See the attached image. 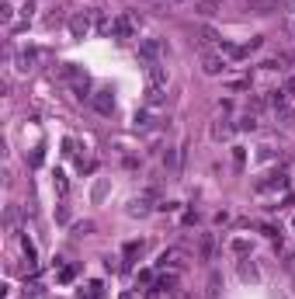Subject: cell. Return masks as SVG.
<instances>
[{"label": "cell", "instance_id": "5b68a950", "mask_svg": "<svg viewBox=\"0 0 295 299\" xmlns=\"http://www.w3.org/2000/svg\"><path fill=\"white\" fill-rule=\"evenodd\" d=\"M90 104H94L97 115H111V112H115V98H111V90H94V94H90Z\"/></svg>", "mask_w": 295, "mask_h": 299}, {"label": "cell", "instance_id": "7a4b0ae2", "mask_svg": "<svg viewBox=\"0 0 295 299\" xmlns=\"http://www.w3.org/2000/svg\"><path fill=\"white\" fill-rule=\"evenodd\" d=\"M160 56H167V46H163V42H160V38H146V42H143V46H139V60H143V63H160Z\"/></svg>", "mask_w": 295, "mask_h": 299}, {"label": "cell", "instance_id": "3957f363", "mask_svg": "<svg viewBox=\"0 0 295 299\" xmlns=\"http://www.w3.org/2000/svg\"><path fill=\"white\" fill-rule=\"evenodd\" d=\"M146 87L149 90H163L167 87V66L163 63H149L146 66Z\"/></svg>", "mask_w": 295, "mask_h": 299}, {"label": "cell", "instance_id": "d4e9b609", "mask_svg": "<svg viewBox=\"0 0 295 299\" xmlns=\"http://www.w3.org/2000/svg\"><path fill=\"white\" fill-rule=\"evenodd\" d=\"M209 296H219V272H212V278H209Z\"/></svg>", "mask_w": 295, "mask_h": 299}, {"label": "cell", "instance_id": "4316f807", "mask_svg": "<svg viewBox=\"0 0 295 299\" xmlns=\"http://www.w3.org/2000/svg\"><path fill=\"white\" fill-rule=\"evenodd\" d=\"M73 275H76V268H63V272H59V282L66 286V282H73Z\"/></svg>", "mask_w": 295, "mask_h": 299}, {"label": "cell", "instance_id": "ac0fdd59", "mask_svg": "<svg viewBox=\"0 0 295 299\" xmlns=\"http://www.w3.org/2000/svg\"><path fill=\"white\" fill-rule=\"evenodd\" d=\"M146 104L149 108H160V104H163V90H149L146 87Z\"/></svg>", "mask_w": 295, "mask_h": 299}, {"label": "cell", "instance_id": "7402d4cb", "mask_svg": "<svg viewBox=\"0 0 295 299\" xmlns=\"http://www.w3.org/2000/svg\"><path fill=\"white\" fill-rule=\"evenodd\" d=\"M149 126H153L149 112H136V129H149Z\"/></svg>", "mask_w": 295, "mask_h": 299}, {"label": "cell", "instance_id": "2e32d148", "mask_svg": "<svg viewBox=\"0 0 295 299\" xmlns=\"http://www.w3.org/2000/svg\"><path fill=\"white\" fill-rule=\"evenodd\" d=\"M21 247H24V254H28V264H35V261H38V250H35V244H31L28 236H21Z\"/></svg>", "mask_w": 295, "mask_h": 299}, {"label": "cell", "instance_id": "e0dca14e", "mask_svg": "<svg viewBox=\"0 0 295 299\" xmlns=\"http://www.w3.org/2000/svg\"><path fill=\"white\" fill-rule=\"evenodd\" d=\"M129 212H132V216H146V212H149V202H146V198H136V202L129 206Z\"/></svg>", "mask_w": 295, "mask_h": 299}, {"label": "cell", "instance_id": "d6986e66", "mask_svg": "<svg viewBox=\"0 0 295 299\" xmlns=\"http://www.w3.org/2000/svg\"><path fill=\"white\" fill-rule=\"evenodd\" d=\"M202 42H205V46H212V42H219V32L205 24V28H202Z\"/></svg>", "mask_w": 295, "mask_h": 299}, {"label": "cell", "instance_id": "9a60e30c", "mask_svg": "<svg viewBox=\"0 0 295 299\" xmlns=\"http://www.w3.org/2000/svg\"><path fill=\"white\" fill-rule=\"evenodd\" d=\"M236 129H250V132H254V129H257V115H254V112H247V115L236 122Z\"/></svg>", "mask_w": 295, "mask_h": 299}, {"label": "cell", "instance_id": "ba28073f", "mask_svg": "<svg viewBox=\"0 0 295 299\" xmlns=\"http://www.w3.org/2000/svg\"><path fill=\"white\" fill-rule=\"evenodd\" d=\"M209 132H212V140H229V136L236 132V126H233L229 118H219V122H212V129H209Z\"/></svg>", "mask_w": 295, "mask_h": 299}, {"label": "cell", "instance_id": "8fae6325", "mask_svg": "<svg viewBox=\"0 0 295 299\" xmlns=\"http://www.w3.org/2000/svg\"><path fill=\"white\" fill-rule=\"evenodd\" d=\"M101 292H104L101 282H87V286L80 289V299H101Z\"/></svg>", "mask_w": 295, "mask_h": 299}, {"label": "cell", "instance_id": "8992f818", "mask_svg": "<svg viewBox=\"0 0 295 299\" xmlns=\"http://www.w3.org/2000/svg\"><path fill=\"white\" fill-rule=\"evenodd\" d=\"M202 70L209 76H219V74H226V60L216 56V52H205V56H202Z\"/></svg>", "mask_w": 295, "mask_h": 299}, {"label": "cell", "instance_id": "4fadbf2b", "mask_svg": "<svg viewBox=\"0 0 295 299\" xmlns=\"http://www.w3.org/2000/svg\"><path fill=\"white\" fill-rule=\"evenodd\" d=\"M35 56H38L35 49H28V52H21V56H17V70H31V63H35Z\"/></svg>", "mask_w": 295, "mask_h": 299}, {"label": "cell", "instance_id": "44dd1931", "mask_svg": "<svg viewBox=\"0 0 295 299\" xmlns=\"http://www.w3.org/2000/svg\"><path fill=\"white\" fill-rule=\"evenodd\" d=\"M163 167H167V170H174V167H177V153H174L170 146L163 150Z\"/></svg>", "mask_w": 295, "mask_h": 299}, {"label": "cell", "instance_id": "ffe728a7", "mask_svg": "<svg viewBox=\"0 0 295 299\" xmlns=\"http://www.w3.org/2000/svg\"><path fill=\"white\" fill-rule=\"evenodd\" d=\"M52 184H56V192H59V195H66V188H70V184H66V174H63V170H56Z\"/></svg>", "mask_w": 295, "mask_h": 299}, {"label": "cell", "instance_id": "6da1fadb", "mask_svg": "<svg viewBox=\"0 0 295 299\" xmlns=\"http://www.w3.org/2000/svg\"><path fill=\"white\" fill-rule=\"evenodd\" d=\"M136 28H139V14H122V18L111 21V35L115 38H132Z\"/></svg>", "mask_w": 295, "mask_h": 299}, {"label": "cell", "instance_id": "cb8c5ba5", "mask_svg": "<svg viewBox=\"0 0 295 299\" xmlns=\"http://www.w3.org/2000/svg\"><path fill=\"white\" fill-rule=\"evenodd\" d=\"M198 14H205V18L216 14V0H202V4H198Z\"/></svg>", "mask_w": 295, "mask_h": 299}, {"label": "cell", "instance_id": "52a82bcc", "mask_svg": "<svg viewBox=\"0 0 295 299\" xmlns=\"http://www.w3.org/2000/svg\"><path fill=\"white\" fill-rule=\"evenodd\" d=\"M87 32H90V14H83V10H80V14L70 18V35H73V38H83Z\"/></svg>", "mask_w": 295, "mask_h": 299}, {"label": "cell", "instance_id": "9c48e42d", "mask_svg": "<svg viewBox=\"0 0 295 299\" xmlns=\"http://www.w3.org/2000/svg\"><path fill=\"white\" fill-rule=\"evenodd\" d=\"M240 278H243V282H257V278H261V275H257V264H254L250 258L240 261Z\"/></svg>", "mask_w": 295, "mask_h": 299}, {"label": "cell", "instance_id": "5bb4252c", "mask_svg": "<svg viewBox=\"0 0 295 299\" xmlns=\"http://www.w3.org/2000/svg\"><path fill=\"white\" fill-rule=\"evenodd\" d=\"M143 247H146L143 240H129V244H125V258H129V261H132V258H139V254H143Z\"/></svg>", "mask_w": 295, "mask_h": 299}, {"label": "cell", "instance_id": "f1b7e54d", "mask_svg": "<svg viewBox=\"0 0 295 299\" xmlns=\"http://www.w3.org/2000/svg\"><path fill=\"white\" fill-rule=\"evenodd\" d=\"M282 90H285V94H289V101H292V98H295V76H289V84H285Z\"/></svg>", "mask_w": 295, "mask_h": 299}, {"label": "cell", "instance_id": "4dcf8cb0", "mask_svg": "<svg viewBox=\"0 0 295 299\" xmlns=\"http://www.w3.org/2000/svg\"><path fill=\"white\" fill-rule=\"evenodd\" d=\"M292 226H295V220H292Z\"/></svg>", "mask_w": 295, "mask_h": 299}, {"label": "cell", "instance_id": "603a6c76", "mask_svg": "<svg viewBox=\"0 0 295 299\" xmlns=\"http://www.w3.org/2000/svg\"><path fill=\"white\" fill-rule=\"evenodd\" d=\"M229 247H233V250H236L240 258H247V254H250V244H247V240H233Z\"/></svg>", "mask_w": 295, "mask_h": 299}, {"label": "cell", "instance_id": "484cf974", "mask_svg": "<svg viewBox=\"0 0 295 299\" xmlns=\"http://www.w3.org/2000/svg\"><path fill=\"white\" fill-rule=\"evenodd\" d=\"M0 18H3V21H10V18H14V4H10V0L0 7Z\"/></svg>", "mask_w": 295, "mask_h": 299}, {"label": "cell", "instance_id": "7c38bea8", "mask_svg": "<svg viewBox=\"0 0 295 299\" xmlns=\"http://www.w3.org/2000/svg\"><path fill=\"white\" fill-rule=\"evenodd\" d=\"M174 286H177V278H174V275H163V278H156L153 289H156V292H174Z\"/></svg>", "mask_w": 295, "mask_h": 299}, {"label": "cell", "instance_id": "f546056e", "mask_svg": "<svg viewBox=\"0 0 295 299\" xmlns=\"http://www.w3.org/2000/svg\"><path fill=\"white\" fill-rule=\"evenodd\" d=\"M118 299H136V292H132V289H129V292H122V296Z\"/></svg>", "mask_w": 295, "mask_h": 299}, {"label": "cell", "instance_id": "277c9868", "mask_svg": "<svg viewBox=\"0 0 295 299\" xmlns=\"http://www.w3.org/2000/svg\"><path fill=\"white\" fill-rule=\"evenodd\" d=\"M254 188H257V192H282V188H289V178H285V170L278 167L275 174H268V178H264V181H257Z\"/></svg>", "mask_w": 295, "mask_h": 299}, {"label": "cell", "instance_id": "83f0119b", "mask_svg": "<svg viewBox=\"0 0 295 299\" xmlns=\"http://www.w3.org/2000/svg\"><path fill=\"white\" fill-rule=\"evenodd\" d=\"M136 282H143V286H156V282H153V272H139Z\"/></svg>", "mask_w": 295, "mask_h": 299}, {"label": "cell", "instance_id": "30bf717a", "mask_svg": "<svg viewBox=\"0 0 295 299\" xmlns=\"http://www.w3.org/2000/svg\"><path fill=\"white\" fill-rule=\"evenodd\" d=\"M212 258H216V236L205 233L202 236V261H212Z\"/></svg>", "mask_w": 295, "mask_h": 299}]
</instances>
